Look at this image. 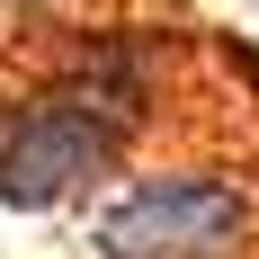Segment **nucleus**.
Returning a JSON list of instances; mask_svg holds the SVG:
<instances>
[{"label":"nucleus","mask_w":259,"mask_h":259,"mask_svg":"<svg viewBox=\"0 0 259 259\" xmlns=\"http://www.w3.org/2000/svg\"><path fill=\"white\" fill-rule=\"evenodd\" d=\"M90 259H259V170L241 161H143L90 197Z\"/></svg>","instance_id":"1"},{"label":"nucleus","mask_w":259,"mask_h":259,"mask_svg":"<svg viewBox=\"0 0 259 259\" xmlns=\"http://www.w3.org/2000/svg\"><path fill=\"white\" fill-rule=\"evenodd\" d=\"M134 152H143V134L125 116H107L90 90H72V80L45 72L27 99L0 107V206L9 214L90 206Z\"/></svg>","instance_id":"2"},{"label":"nucleus","mask_w":259,"mask_h":259,"mask_svg":"<svg viewBox=\"0 0 259 259\" xmlns=\"http://www.w3.org/2000/svg\"><path fill=\"white\" fill-rule=\"evenodd\" d=\"M63 9H72V0H0V36H9V27H54Z\"/></svg>","instance_id":"3"}]
</instances>
